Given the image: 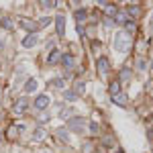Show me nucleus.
<instances>
[{
  "instance_id": "ddd939ff",
  "label": "nucleus",
  "mask_w": 153,
  "mask_h": 153,
  "mask_svg": "<svg viewBox=\"0 0 153 153\" xmlns=\"http://www.w3.org/2000/svg\"><path fill=\"white\" fill-rule=\"evenodd\" d=\"M59 59H61V53H59L57 49H53V51L47 55V63H49V65H53V63H57Z\"/></svg>"
},
{
  "instance_id": "7ed1b4c3",
  "label": "nucleus",
  "mask_w": 153,
  "mask_h": 153,
  "mask_svg": "<svg viewBox=\"0 0 153 153\" xmlns=\"http://www.w3.org/2000/svg\"><path fill=\"white\" fill-rule=\"evenodd\" d=\"M27 108H29V100H27V98H19V100L14 102V114H25Z\"/></svg>"
},
{
  "instance_id": "a211bd4d",
  "label": "nucleus",
  "mask_w": 153,
  "mask_h": 153,
  "mask_svg": "<svg viewBox=\"0 0 153 153\" xmlns=\"http://www.w3.org/2000/svg\"><path fill=\"white\" fill-rule=\"evenodd\" d=\"M43 137H45V129H43V127H39V129H35V135H33V141H41V139H43Z\"/></svg>"
},
{
  "instance_id": "39448f33",
  "label": "nucleus",
  "mask_w": 153,
  "mask_h": 153,
  "mask_svg": "<svg viewBox=\"0 0 153 153\" xmlns=\"http://www.w3.org/2000/svg\"><path fill=\"white\" fill-rule=\"evenodd\" d=\"M61 65H63L65 70H74V68H76V57H74L71 53L61 55Z\"/></svg>"
},
{
  "instance_id": "b1692460",
  "label": "nucleus",
  "mask_w": 153,
  "mask_h": 153,
  "mask_svg": "<svg viewBox=\"0 0 153 153\" xmlns=\"http://www.w3.org/2000/svg\"><path fill=\"white\" fill-rule=\"evenodd\" d=\"M51 84H53L55 88H59V90H61V88H65V80H63V78H55Z\"/></svg>"
},
{
  "instance_id": "1a4fd4ad",
  "label": "nucleus",
  "mask_w": 153,
  "mask_h": 153,
  "mask_svg": "<svg viewBox=\"0 0 153 153\" xmlns=\"http://www.w3.org/2000/svg\"><path fill=\"white\" fill-rule=\"evenodd\" d=\"M98 70H100L102 76L108 74V70H110V61H108V57H98Z\"/></svg>"
},
{
  "instance_id": "cd10ccee",
  "label": "nucleus",
  "mask_w": 153,
  "mask_h": 153,
  "mask_svg": "<svg viewBox=\"0 0 153 153\" xmlns=\"http://www.w3.org/2000/svg\"><path fill=\"white\" fill-rule=\"evenodd\" d=\"M125 27H127V33H129V31H131V33L135 31V23H133V21H129V23L125 25Z\"/></svg>"
},
{
  "instance_id": "bb28decb",
  "label": "nucleus",
  "mask_w": 153,
  "mask_h": 153,
  "mask_svg": "<svg viewBox=\"0 0 153 153\" xmlns=\"http://www.w3.org/2000/svg\"><path fill=\"white\" fill-rule=\"evenodd\" d=\"M49 23H51V19H49V16H43V19L39 21V27H47Z\"/></svg>"
},
{
  "instance_id": "423d86ee",
  "label": "nucleus",
  "mask_w": 153,
  "mask_h": 153,
  "mask_svg": "<svg viewBox=\"0 0 153 153\" xmlns=\"http://www.w3.org/2000/svg\"><path fill=\"white\" fill-rule=\"evenodd\" d=\"M70 129L68 131H82L84 129V118L82 117H76V118H70Z\"/></svg>"
},
{
  "instance_id": "c756f323",
  "label": "nucleus",
  "mask_w": 153,
  "mask_h": 153,
  "mask_svg": "<svg viewBox=\"0 0 153 153\" xmlns=\"http://www.w3.org/2000/svg\"><path fill=\"white\" fill-rule=\"evenodd\" d=\"M90 131H92L94 135H98V125H96V123H90Z\"/></svg>"
},
{
  "instance_id": "f3484780",
  "label": "nucleus",
  "mask_w": 153,
  "mask_h": 153,
  "mask_svg": "<svg viewBox=\"0 0 153 153\" xmlns=\"http://www.w3.org/2000/svg\"><path fill=\"white\" fill-rule=\"evenodd\" d=\"M57 137L61 139V141L68 143V141H70V131H68V129H57Z\"/></svg>"
},
{
  "instance_id": "20e7f679",
  "label": "nucleus",
  "mask_w": 153,
  "mask_h": 153,
  "mask_svg": "<svg viewBox=\"0 0 153 153\" xmlns=\"http://www.w3.org/2000/svg\"><path fill=\"white\" fill-rule=\"evenodd\" d=\"M55 27H57V37H65V16L63 14L55 16Z\"/></svg>"
},
{
  "instance_id": "412c9836",
  "label": "nucleus",
  "mask_w": 153,
  "mask_h": 153,
  "mask_svg": "<svg viewBox=\"0 0 153 153\" xmlns=\"http://www.w3.org/2000/svg\"><path fill=\"white\" fill-rule=\"evenodd\" d=\"M135 65H137V68H139L141 71H145V70H147V61H145L143 57H137V61H135Z\"/></svg>"
},
{
  "instance_id": "0eeeda50",
  "label": "nucleus",
  "mask_w": 153,
  "mask_h": 153,
  "mask_svg": "<svg viewBox=\"0 0 153 153\" xmlns=\"http://www.w3.org/2000/svg\"><path fill=\"white\" fill-rule=\"evenodd\" d=\"M37 41H39V37L35 35V33H29V35L23 39V47H27V49H31V47H35L37 45Z\"/></svg>"
},
{
  "instance_id": "9d476101",
  "label": "nucleus",
  "mask_w": 153,
  "mask_h": 153,
  "mask_svg": "<svg viewBox=\"0 0 153 153\" xmlns=\"http://www.w3.org/2000/svg\"><path fill=\"white\" fill-rule=\"evenodd\" d=\"M131 76H133L131 68H129V65H125V68L120 70V74H118V80H120V82H129V80H131Z\"/></svg>"
},
{
  "instance_id": "4468645a",
  "label": "nucleus",
  "mask_w": 153,
  "mask_h": 153,
  "mask_svg": "<svg viewBox=\"0 0 153 153\" xmlns=\"http://www.w3.org/2000/svg\"><path fill=\"white\" fill-rule=\"evenodd\" d=\"M127 100H129V98H127V94H123V92L117 94V96H112V102L117 106H127Z\"/></svg>"
},
{
  "instance_id": "dca6fc26",
  "label": "nucleus",
  "mask_w": 153,
  "mask_h": 153,
  "mask_svg": "<svg viewBox=\"0 0 153 153\" xmlns=\"http://www.w3.org/2000/svg\"><path fill=\"white\" fill-rule=\"evenodd\" d=\"M63 100H68V102H76V100H78V94H76L74 90H65V92H63Z\"/></svg>"
},
{
  "instance_id": "2f4dec72",
  "label": "nucleus",
  "mask_w": 153,
  "mask_h": 153,
  "mask_svg": "<svg viewBox=\"0 0 153 153\" xmlns=\"http://www.w3.org/2000/svg\"><path fill=\"white\" fill-rule=\"evenodd\" d=\"M47 118H49L47 114H41V117H39V123H45V120H47Z\"/></svg>"
},
{
  "instance_id": "7c9ffc66",
  "label": "nucleus",
  "mask_w": 153,
  "mask_h": 153,
  "mask_svg": "<svg viewBox=\"0 0 153 153\" xmlns=\"http://www.w3.org/2000/svg\"><path fill=\"white\" fill-rule=\"evenodd\" d=\"M104 25L106 27H112V19L110 16H104Z\"/></svg>"
},
{
  "instance_id": "f8f14e48",
  "label": "nucleus",
  "mask_w": 153,
  "mask_h": 153,
  "mask_svg": "<svg viewBox=\"0 0 153 153\" xmlns=\"http://www.w3.org/2000/svg\"><path fill=\"white\" fill-rule=\"evenodd\" d=\"M37 86H39V84H37L35 78H29V80H27V84H25V92H27V94L35 92V90H37Z\"/></svg>"
},
{
  "instance_id": "f03ea898",
  "label": "nucleus",
  "mask_w": 153,
  "mask_h": 153,
  "mask_svg": "<svg viewBox=\"0 0 153 153\" xmlns=\"http://www.w3.org/2000/svg\"><path fill=\"white\" fill-rule=\"evenodd\" d=\"M49 104H51V98H49L47 94H39L35 98V108L37 110H45Z\"/></svg>"
},
{
  "instance_id": "aec40b11",
  "label": "nucleus",
  "mask_w": 153,
  "mask_h": 153,
  "mask_svg": "<svg viewBox=\"0 0 153 153\" xmlns=\"http://www.w3.org/2000/svg\"><path fill=\"white\" fill-rule=\"evenodd\" d=\"M71 114H74V110H71V108H63V110L59 112V118H63V120H65V118H71Z\"/></svg>"
},
{
  "instance_id": "2eb2a0df",
  "label": "nucleus",
  "mask_w": 153,
  "mask_h": 153,
  "mask_svg": "<svg viewBox=\"0 0 153 153\" xmlns=\"http://www.w3.org/2000/svg\"><path fill=\"white\" fill-rule=\"evenodd\" d=\"M108 92H110V96L120 94V82H112L110 86H108Z\"/></svg>"
},
{
  "instance_id": "a878e982",
  "label": "nucleus",
  "mask_w": 153,
  "mask_h": 153,
  "mask_svg": "<svg viewBox=\"0 0 153 153\" xmlns=\"http://www.w3.org/2000/svg\"><path fill=\"white\" fill-rule=\"evenodd\" d=\"M86 14H88V12L84 10V8H82V10H76V19L82 23V21H86Z\"/></svg>"
},
{
  "instance_id": "c9c22d12",
  "label": "nucleus",
  "mask_w": 153,
  "mask_h": 153,
  "mask_svg": "<svg viewBox=\"0 0 153 153\" xmlns=\"http://www.w3.org/2000/svg\"><path fill=\"white\" fill-rule=\"evenodd\" d=\"M45 153H51V151H45Z\"/></svg>"
},
{
  "instance_id": "6e6552de",
  "label": "nucleus",
  "mask_w": 153,
  "mask_h": 153,
  "mask_svg": "<svg viewBox=\"0 0 153 153\" xmlns=\"http://www.w3.org/2000/svg\"><path fill=\"white\" fill-rule=\"evenodd\" d=\"M21 27H23V29H27L29 33H35L37 29H39V23H35V21H29V19H23V21H21Z\"/></svg>"
},
{
  "instance_id": "f704fd0d",
  "label": "nucleus",
  "mask_w": 153,
  "mask_h": 153,
  "mask_svg": "<svg viewBox=\"0 0 153 153\" xmlns=\"http://www.w3.org/2000/svg\"><path fill=\"white\" fill-rule=\"evenodd\" d=\"M0 96H2V84H0Z\"/></svg>"
},
{
  "instance_id": "6ab92c4d",
  "label": "nucleus",
  "mask_w": 153,
  "mask_h": 153,
  "mask_svg": "<svg viewBox=\"0 0 153 153\" xmlns=\"http://www.w3.org/2000/svg\"><path fill=\"white\" fill-rule=\"evenodd\" d=\"M74 92H76L78 96L84 94V92H86V84H84V82H76V86H74Z\"/></svg>"
},
{
  "instance_id": "473e14b6",
  "label": "nucleus",
  "mask_w": 153,
  "mask_h": 153,
  "mask_svg": "<svg viewBox=\"0 0 153 153\" xmlns=\"http://www.w3.org/2000/svg\"><path fill=\"white\" fill-rule=\"evenodd\" d=\"M4 47V39H2V37H0V49Z\"/></svg>"
},
{
  "instance_id": "393cba45",
  "label": "nucleus",
  "mask_w": 153,
  "mask_h": 153,
  "mask_svg": "<svg viewBox=\"0 0 153 153\" xmlns=\"http://www.w3.org/2000/svg\"><path fill=\"white\" fill-rule=\"evenodd\" d=\"M41 6H43L45 10H51V8H55L57 4H55V2H51V0H43V2H41Z\"/></svg>"
},
{
  "instance_id": "c85d7f7f",
  "label": "nucleus",
  "mask_w": 153,
  "mask_h": 153,
  "mask_svg": "<svg viewBox=\"0 0 153 153\" xmlns=\"http://www.w3.org/2000/svg\"><path fill=\"white\" fill-rule=\"evenodd\" d=\"M14 129L19 131V133H25V131H27V127H25L23 123H19V125H16V127H14Z\"/></svg>"
},
{
  "instance_id": "5701e85b",
  "label": "nucleus",
  "mask_w": 153,
  "mask_h": 153,
  "mask_svg": "<svg viewBox=\"0 0 153 153\" xmlns=\"http://www.w3.org/2000/svg\"><path fill=\"white\" fill-rule=\"evenodd\" d=\"M0 27H2V29H8V31H10V29L14 27V25H12V21H10V19H2V21H0Z\"/></svg>"
},
{
  "instance_id": "72a5a7b5",
  "label": "nucleus",
  "mask_w": 153,
  "mask_h": 153,
  "mask_svg": "<svg viewBox=\"0 0 153 153\" xmlns=\"http://www.w3.org/2000/svg\"><path fill=\"white\" fill-rule=\"evenodd\" d=\"M112 153H123V149H114V151H112Z\"/></svg>"
},
{
  "instance_id": "4c0bfd02",
  "label": "nucleus",
  "mask_w": 153,
  "mask_h": 153,
  "mask_svg": "<svg viewBox=\"0 0 153 153\" xmlns=\"http://www.w3.org/2000/svg\"><path fill=\"white\" fill-rule=\"evenodd\" d=\"M0 139H2V137H0Z\"/></svg>"
},
{
  "instance_id": "f257e3e1",
  "label": "nucleus",
  "mask_w": 153,
  "mask_h": 153,
  "mask_svg": "<svg viewBox=\"0 0 153 153\" xmlns=\"http://www.w3.org/2000/svg\"><path fill=\"white\" fill-rule=\"evenodd\" d=\"M131 35L127 33V31H118V33H114V39H112V47H114V51H118V53H127L131 49Z\"/></svg>"
},
{
  "instance_id": "4be33fe9",
  "label": "nucleus",
  "mask_w": 153,
  "mask_h": 153,
  "mask_svg": "<svg viewBox=\"0 0 153 153\" xmlns=\"http://www.w3.org/2000/svg\"><path fill=\"white\" fill-rule=\"evenodd\" d=\"M104 8H106V16H108V14H117V4H108V2H106Z\"/></svg>"
},
{
  "instance_id": "9b49d317",
  "label": "nucleus",
  "mask_w": 153,
  "mask_h": 153,
  "mask_svg": "<svg viewBox=\"0 0 153 153\" xmlns=\"http://www.w3.org/2000/svg\"><path fill=\"white\" fill-rule=\"evenodd\" d=\"M114 23L127 25V23H129V12H127V10H118V12H117V19H114Z\"/></svg>"
},
{
  "instance_id": "e433bc0d",
  "label": "nucleus",
  "mask_w": 153,
  "mask_h": 153,
  "mask_svg": "<svg viewBox=\"0 0 153 153\" xmlns=\"http://www.w3.org/2000/svg\"><path fill=\"white\" fill-rule=\"evenodd\" d=\"M0 118H2V114H0Z\"/></svg>"
}]
</instances>
